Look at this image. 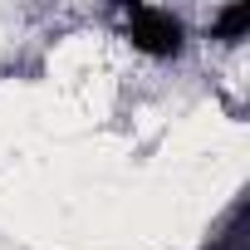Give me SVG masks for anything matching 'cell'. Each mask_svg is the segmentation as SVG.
Segmentation results:
<instances>
[{
  "instance_id": "cell-1",
  "label": "cell",
  "mask_w": 250,
  "mask_h": 250,
  "mask_svg": "<svg viewBox=\"0 0 250 250\" xmlns=\"http://www.w3.org/2000/svg\"><path fill=\"white\" fill-rule=\"evenodd\" d=\"M123 20H128V40H133V49H143V54H152V59H172V54H182L187 30H182V20H177L172 10L123 5Z\"/></svg>"
},
{
  "instance_id": "cell-2",
  "label": "cell",
  "mask_w": 250,
  "mask_h": 250,
  "mask_svg": "<svg viewBox=\"0 0 250 250\" xmlns=\"http://www.w3.org/2000/svg\"><path fill=\"white\" fill-rule=\"evenodd\" d=\"M245 30H250V5H226L221 15H216V25H211V35L216 40H245Z\"/></svg>"
}]
</instances>
